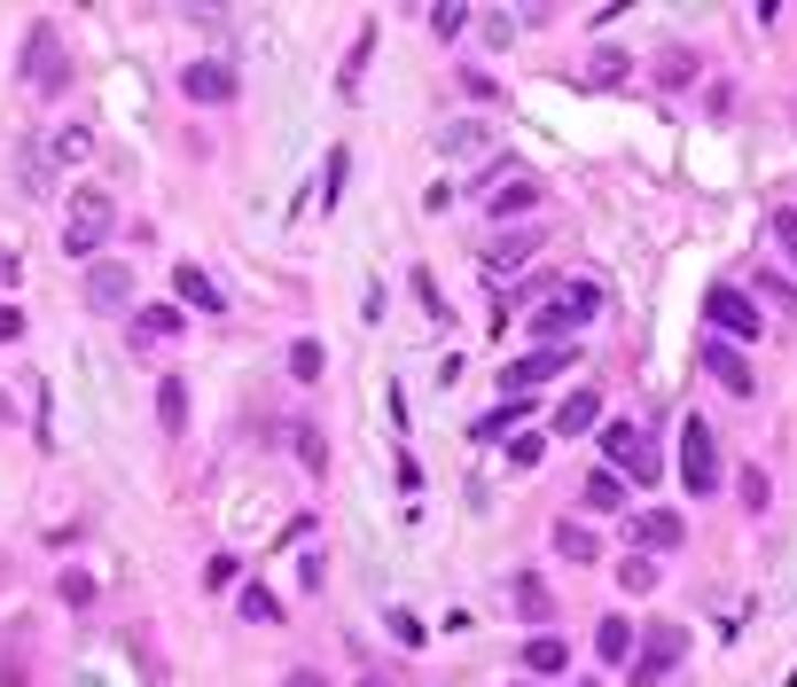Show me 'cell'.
Segmentation results:
<instances>
[{
    "mask_svg": "<svg viewBox=\"0 0 797 687\" xmlns=\"http://www.w3.org/2000/svg\"><path fill=\"white\" fill-rule=\"evenodd\" d=\"M602 313V282H563L540 313H531V336H540V344H563L571 328H586Z\"/></svg>",
    "mask_w": 797,
    "mask_h": 687,
    "instance_id": "cell-1",
    "label": "cell"
},
{
    "mask_svg": "<svg viewBox=\"0 0 797 687\" xmlns=\"http://www.w3.org/2000/svg\"><path fill=\"white\" fill-rule=\"evenodd\" d=\"M680 484H688L696 500L720 492V438H712V422H703V414L680 422Z\"/></svg>",
    "mask_w": 797,
    "mask_h": 687,
    "instance_id": "cell-2",
    "label": "cell"
},
{
    "mask_svg": "<svg viewBox=\"0 0 797 687\" xmlns=\"http://www.w3.org/2000/svg\"><path fill=\"white\" fill-rule=\"evenodd\" d=\"M110 227H118V204H110L103 188H86V196L71 204V227H63V250L78 258V266H95V250L110 242Z\"/></svg>",
    "mask_w": 797,
    "mask_h": 687,
    "instance_id": "cell-3",
    "label": "cell"
},
{
    "mask_svg": "<svg viewBox=\"0 0 797 687\" xmlns=\"http://www.w3.org/2000/svg\"><path fill=\"white\" fill-rule=\"evenodd\" d=\"M24 86H40V95H63V86H71V55H63V32H55L47 17L24 32Z\"/></svg>",
    "mask_w": 797,
    "mask_h": 687,
    "instance_id": "cell-4",
    "label": "cell"
},
{
    "mask_svg": "<svg viewBox=\"0 0 797 687\" xmlns=\"http://www.w3.org/2000/svg\"><path fill=\"white\" fill-rule=\"evenodd\" d=\"M688 656V625H672V618H657L649 633H642V648H634V687H657V679H672V664Z\"/></svg>",
    "mask_w": 797,
    "mask_h": 687,
    "instance_id": "cell-5",
    "label": "cell"
},
{
    "mask_svg": "<svg viewBox=\"0 0 797 687\" xmlns=\"http://www.w3.org/2000/svg\"><path fill=\"white\" fill-rule=\"evenodd\" d=\"M602 454L626 469L642 492H649V484H657V469H665V461H657V446L642 438V422H602Z\"/></svg>",
    "mask_w": 797,
    "mask_h": 687,
    "instance_id": "cell-6",
    "label": "cell"
},
{
    "mask_svg": "<svg viewBox=\"0 0 797 687\" xmlns=\"http://www.w3.org/2000/svg\"><path fill=\"white\" fill-rule=\"evenodd\" d=\"M703 320H712L728 344H751V336L766 328V313H758V305H751V290H735V282H720L712 297H703Z\"/></svg>",
    "mask_w": 797,
    "mask_h": 687,
    "instance_id": "cell-7",
    "label": "cell"
},
{
    "mask_svg": "<svg viewBox=\"0 0 797 687\" xmlns=\"http://www.w3.org/2000/svg\"><path fill=\"white\" fill-rule=\"evenodd\" d=\"M78 297H86V313H126V305H133V266L95 258V266L78 274Z\"/></svg>",
    "mask_w": 797,
    "mask_h": 687,
    "instance_id": "cell-8",
    "label": "cell"
},
{
    "mask_svg": "<svg viewBox=\"0 0 797 687\" xmlns=\"http://www.w3.org/2000/svg\"><path fill=\"white\" fill-rule=\"evenodd\" d=\"M563 368H571V344H540V352H524L516 368H500V391H508V399H531L540 383H556Z\"/></svg>",
    "mask_w": 797,
    "mask_h": 687,
    "instance_id": "cell-9",
    "label": "cell"
},
{
    "mask_svg": "<svg viewBox=\"0 0 797 687\" xmlns=\"http://www.w3.org/2000/svg\"><path fill=\"white\" fill-rule=\"evenodd\" d=\"M703 368H712V383H720V391H735V399H751V391H758L751 352H743V344H728V336H703Z\"/></svg>",
    "mask_w": 797,
    "mask_h": 687,
    "instance_id": "cell-10",
    "label": "cell"
},
{
    "mask_svg": "<svg viewBox=\"0 0 797 687\" xmlns=\"http://www.w3.org/2000/svg\"><path fill=\"white\" fill-rule=\"evenodd\" d=\"M181 95L189 102H235V70L227 63H189L181 70Z\"/></svg>",
    "mask_w": 797,
    "mask_h": 687,
    "instance_id": "cell-11",
    "label": "cell"
},
{
    "mask_svg": "<svg viewBox=\"0 0 797 687\" xmlns=\"http://www.w3.org/2000/svg\"><path fill=\"white\" fill-rule=\"evenodd\" d=\"M548 539H556V555H563V563H579V570H586V563H602V532H594V524H579V515H563Z\"/></svg>",
    "mask_w": 797,
    "mask_h": 687,
    "instance_id": "cell-12",
    "label": "cell"
},
{
    "mask_svg": "<svg viewBox=\"0 0 797 687\" xmlns=\"http://www.w3.org/2000/svg\"><path fill=\"white\" fill-rule=\"evenodd\" d=\"M157 429H164V438H181V429H189V383L181 375H157Z\"/></svg>",
    "mask_w": 797,
    "mask_h": 687,
    "instance_id": "cell-13",
    "label": "cell"
},
{
    "mask_svg": "<svg viewBox=\"0 0 797 687\" xmlns=\"http://www.w3.org/2000/svg\"><path fill=\"white\" fill-rule=\"evenodd\" d=\"M172 290L189 297V313H227V297H219V282L204 266H172Z\"/></svg>",
    "mask_w": 797,
    "mask_h": 687,
    "instance_id": "cell-14",
    "label": "cell"
},
{
    "mask_svg": "<svg viewBox=\"0 0 797 687\" xmlns=\"http://www.w3.org/2000/svg\"><path fill=\"white\" fill-rule=\"evenodd\" d=\"M634 539H642V547H680L688 524H680L672 508H642V515H634Z\"/></svg>",
    "mask_w": 797,
    "mask_h": 687,
    "instance_id": "cell-15",
    "label": "cell"
},
{
    "mask_svg": "<svg viewBox=\"0 0 797 687\" xmlns=\"http://www.w3.org/2000/svg\"><path fill=\"white\" fill-rule=\"evenodd\" d=\"M524 672H531V679H556V672H571V648H563L556 633H531V641H524Z\"/></svg>",
    "mask_w": 797,
    "mask_h": 687,
    "instance_id": "cell-16",
    "label": "cell"
},
{
    "mask_svg": "<svg viewBox=\"0 0 797 687\" xmlns=\"http://www.w3.org/2000/svg\"><path fill=\"white\" fill-rule=\"evenodd\" d=\"M579 508H594V515H617V508H626V477H617V469H594V477L579 484Z\"/></svg>",
    "mask_w": 797,
    "mask_h": 687,
    "instance_id": "cell-17",
    "label": "cell"
},
{
    "mask_svg": "<svg viewBox=\"0 0 797 687\" xmlns=\"http://www.w3.org/2000/svg\"><path fill=\"white\" fill-rule=\"evenodd\" d=\"M594 422H602V391L586 383V391H571V399H563V414H556V429H563V438H586V429H594Z\"/></svg>",
    "mask_w": 797,
    "mask_h": 687,
    "instance_id": "cell-18",
    "label": "cell"
},
{
    "mask_svg": "<svg viewBox=\"0 0 797 687\" xmlns=\"http://www.w3.org/2000/svg\"><path fill=\"white\" fill-rule=\"evenodd\" d=\"M594 648H602V664H634L642 633H634L626 618H602V625H594Z\"/></svg>",
    "mask_w": 797,
    "mask_h": 687,
    "instance_id": "cell-19",
    "label": "cell"
},
{
    "mask_svg": "<svg viewBox=\"0 0 797 687\" xmlns=\"http://www.w3.org/2000/svg\"><path fill=\"white\" fill-rule=\"evenodd\" d=\"M290 454L305 461V477H329V438H321V422H290Z\"/></svg>",
    "mask_w": 797,
    "mask_h": 687,
    "instance_id": "cell-20",
    "label": "cell"
},
{
    "mask_svg": "<svg viewBox=\"0 0 797 687\" xmlns=\"http://www.w3.org/2000/svg\"><path fill=\"white\" fill-rule=\"evenodd\" d=\"M531 204H540V181H531V172H524V181H508V188H493V204H485V211H493V219H524Z\"/></svg>",
    "mask_w": 797,
    "mask_h": 687,
    "instance_id": "cell-21",
    "label": "cell"
},
{
    "mask_svg": "<svg viewBox=\"0 0 797 687\" xmlns=\"http://www.w3.org/2000/svg\"><path fill=\"white\" fill-rule=\"evenodd\" d=\"M626 70H634V63H626V47H594V63L579 70V86H617Z\"/></svg>",
    "mask_w": 797,
    "mask_h": 687,
    "instance_id": "cell-22",
    "label": "cell"
},
{
    "mask_svg": "<svg viewBox=\"0 0 797 687\" xmlns=\"http://www.w3.org/2000/svg\"><path fill=\"white\" fill-rule=\"evenodd\" d=\"M172 336H181V313H164V305L133 320V344H141V352H149V344H172Z\"/></svg>",
    "mask_w": 797,
    "mask_h": 687,
    "instance_id": "cell-23",
    "label": "cell"
},
{
    "mask_svg": "<svg viewBox=\"0 0 797 687\" xmlns=\"http://www.w3.org/2000/svg\"><path fill=\"white\" fill-rule=\"evenodd\" d=\"M696 70H703V63H696V47H665V55H657V86H688Z\"/></svg>",
    "mask_w": 797,
    "mask_h": 687,
    "instance_id": "cell-24",
    "label": "cell"
},
{
    "mask_svg": "<svg viewBox=\"0 0 797 687\" xmlns=\"http://www.w3.org/2000/svg\"><path fill=\"white\" fill-rule=\"evenodd\" d=\"M407 282H414V297H422V313H430V320H454V305H446V290H438V274H430V266H414Z\"/></svg>",
    "mask_w": 797,
    "mask_h": 687,
    "instance_id": "cell-25",
    "label": "cell"
},
{
    "mask_svg": "<svg viewBox=\"0 0 797 687\" xmlns=\"http://www.w3.org/2000/svg\"><path fill=\"white\" fill-rule=\"evenodd\" d=\"M321 368H329V352H321L313 336H298V344H290V375H298V383H321Z\"/></svg>",
    "mask_w": 797,
    "mask_h": 687,
    "instance_id": "cell-26",
    "label": "cell"
},
{
    "mask_svg": "<svg viewBox=\"0 0 797 687\" xmlns=\"http://www.w3.org/2000/svg\"><path fill=\"white\" fill-rule=\"evenodd\" d=\"M243 618H250V625H282V601H274V586H243Z\"/></svg>",
    "mask_w": 797,
    "mask_h": 687,
    "instance_id": "cell-27",
    "label": "cell"
},
{
    "mask_svg": "<svg viewBox=\"0 0 797 687\" xmlns=\"http://www.w3.org/2000/svg\"><path fill=\"white\" fill-rule=\"evenodd\" d=\"M516 610H524V618H556V593H548V578H516Z\"/></svg>",
    "mask_w": 797,
    "mask_h": 687,
    "instance_id": "cell-28",
    "label": "cell"
},
{
    "mask_svg": "<svg viewBox=\"0 0 797 687\" xmlns=\"http://www.w3.org/2000/svg\"><path fill=\"white\" fill-rule=\"evenodd\" d=\"M758 297L789 313V305H797V282H789V274H774V266H758Z\"/></svg>",
    "mask_w": 797,
    "mask_h": 687,
    "instance_id": "cell-29",
    "label": "cell"
},
{
    "mask_svg": "<svg viewBox=\"0 0 797 687\" xmlns=\"http://www.w3.org/2000/svg\"><path fill=\"white\" fill-rule=\"evenodd\" d=\"M531 250H540V242H531V235H508V242H500V250L485 258V266H493V274H508V266H516V258H531Z\"/></svg>",
    "mask_w": 797,
    "mask_h": 687,
    "instance_id": "cell-30",
    "label": "cell"
},
{
    "mask_svg": "<svg viewBox=\"0 0 797 687\" xmlns=\"http://www.w3.org/2000/svg\"><path fill=\"white\" fill-rule=\"evenodd\" d=\"M63 601H71V610H86V601H95V578H86V570H63V586H55Z\"/></svg>",
    "mask_w": 797,
    "mask_h": 687,
    "instance_id": "cell-31",
    "label": "cell"
},
{
    "mask_svg": "<svg viewBox=\"0 0 797 687\" xmlns=\"http://www.w3.org/2000/svg\"><path fill=\"white\" fill-rule=\"evenodd\" d=\"M430 32H438V40H462V32H470V9H430Z\"/></svg>",
    "mask_w": 797,
    "mask_h": 687,
    "instance_id": "cell-32",
    "label": "cell"
},
{
    "mask_svg": "<svg viewBox=\"0 0 797 687\" xmlns=\"http://www.w3.org/2000/svg\"><path fill=\"white\" fill-rule=\"evenodd\" d=\"M774 242H782V258H789V266H797V211H789V204L774 211Z\"/></svg>",
    "mask_w": 797,
    "mask_h": 687,
    "instance_id": "cell-33",
    "label": "cell"
},
{
    "mask_svg": "<svg viewBox=\"0 0 797 687\" xmlns=\"http://www.w3.org/2000/svg\"><path fill=\"white\" fill-rule=\"evenodd\" d=\"M766 500H774V484H766V469H743V508H751V515H758V508H766Z\"/></svg>",
    "mask_w": 797,
    "mask_h": 687,
    "instance_id": "cell-34",
    "label": "cell"
},
{
    "mask_svg": "<svg viewBox=\"0 0 797 687\" xmlns=\"http://www.w3.org/2000/svg\"><path fill=\"white\" fill-rule=\"evenodd\" d=\"M516 406H524V399H508V406H500V414H485V422H477V429H470V438H500V429H516Z\"/></svg>",
    "mask_w": 797,
    "mask_h": 687,
    "instance_id": "cell-35",
    "label": "cell"
},
{
    "mask_svg": "<svg viewBox=\"0 0 797 687\" xmlns=\"http://www.w3.org/2000/svg\"><path fill=\"white\" fill-rule=\"evenodd\" d=\"M617 578H626V593H649V586H657V563H617Z\"/></svg>",
    "mask_w": 797,
    "mask_h": 687,
    "instance_id": "cell-36",
    "label": "cell"
},
{
    "mask_svg": "<svg viewBox=\"0 0 797 687\" xmlns=\"http://www.w3.org/2000/svg\"><path fill=\"white\" fill-rule=\"evenodd\" d=\"M462 95H470V102H500V86H493L485 70H462Z\"/></svg>",
    "mask_w": 797,
    "mask_h": 687,
    "instance_id": "cell-37",
    "label": "cell"
},
{
    "mask_svg": "<svg viewBox=\"0 0 797 687\" xmlns=\"http://www.w3.org/2000/svg\"><path fill=\"white\" fill-rule=\"evenodd\" d=\"M204 586H212V593L235 586V555H212V563H204Z\"/></svg>",
    "mask_w": 797,
    "mask_h": 687,
    "instance_id": "cell-38",
    "label": "cell"
},
{
    "mask_svg": "<svg viewBox=\"0 0 797 687\" xmlns=\"http://www.w3.org/2000/svg\"><path fill=\"white\" fill-rule=\"evenodd\" d=\"M17 336H24V313H17V305H0V344H17Z\"/></svg>",
    "mask_w": 797,
    "mask_h": 687,
    "instance_id": "cell-39",
    "label": "cell"
},
{
    "mask_svg": "<svg viewBox=\"0 0 797 687\" xmlns=\"http://www.w3.org/2000/svg\"><path fill=\"white\" fill-rule=\"evenodd\" d=\"M282 687H329V679H321V672H313V664H298V672H290V679H282Z\"/></svg>",
    "mask_w": 797,
    "mask_h": 687,
    "instance_id": "cell-40",
    "label": "cell"
},
{
    "mask_svg": "<svg viewBox=\"0 0 797 687\" xmlns=\"http://www.w3.org/2000/svg\"><path fill=\"white\" fill-rule=\"evenodd\" d=\"M0 422H17V399H9V391H0Z\"/></svg>",
    "mask_w": 797,
    "mask_h": 687,
    "instance_id": "cell-41",
    "label": "cell"
},
{
    "mask_svg": "<svg viewBox=\"0 0 797 687\" xmlns=\"http://www.w3.org/2000/svg\"><path fill=\"white\" fill-rule=\"evenodd\" d=\"M360 687H391V679H376V672H368V679H360Z\"/></svg>",
    "mask_w": 797,
    "mask_h": 687,
    "instance_id": "cell-42",
    "label": "cell"
},
{
    "mask_svg": "<svg viewBox=\"0 0 797 687\" xmlns=\"http://www.w3.org/2000/svg\"><path fill=\"white\" fill-rule=\"evenodd\" d=\"M579 687H594V679H579Z\"/></svg>",
    "mask_w": 797,
    "mask_h": 687,
    "instance_id": "cell-43",
    "label": "cell"
},
{
    "mask_svg": "<svg viewBox=\"0 0 797 687\" xmlns=\"http://www.w3.org/2000/svg\"><path fill=\"white\" fill-rule=\"evenodd\" d=\"M524 687H531V679H524Z\"/></svg>",
    "mask_w": 797,
    "mask_h": 687,
    "instance_id": "cell-44",
    "label": "cell"
}]
</instances>
